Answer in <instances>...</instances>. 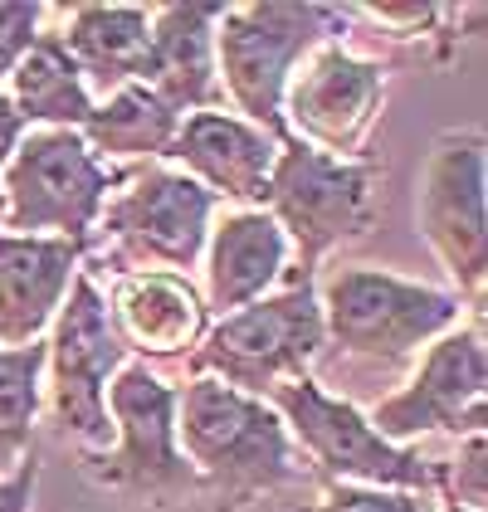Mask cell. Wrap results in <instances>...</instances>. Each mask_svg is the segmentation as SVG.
I'll use <instances>...</instances> for the list:
<instances>
[{"instance_id":"obj_17","label":"cell","mask_w":488,"mask_h":512,"mask_svg":"<svg viewBox=\"0 0 488 512\" xmlns=\"http://www.w3.org/2000/svg\"><path fill=\"white\" fill-rule=\"evenodd\" d=\"M108 322L127 352L176 361L201 347L210 313L181 274H122L108 303Z\"/></svg>"},{"instance_id":"obj_26","label":"cell","mask_w":488,"mask_h":512,"mask_svg":"<svg viewBox=\"0 0 488 512\" xmlns=\"http://www.w3.org/2000/svg\"><path fill=\"white\" fill-rule=\"evenodd\" d=\"M357 15L366 20H376V25H391V30H401V35H425L435 20H445V10L440 5H362Z\"/></svg>"},{"instance_id":"obj_21","label":"cell","mask_w":488,"mask_h":512,"mask_svg":"<svg viewBox=\"0 0 488 512\" xmlns=\"http://www.w3.org/2000/svg\"><path fill=\"white\" fill-rule=\"evenodd\" d=\"M176 127H181V113H171L152 88L127 83L103 103H93L79 137L93 157H166Z\"/></svg>"},{"instance_id":"obj_28","label":"cell","mask_w":488,"mask_h":512,"mask_svg":"<svg viewBox=\"0 0 488 512\" xmlns=\"http://www.w3.org/2000/svg\"><path fill=\"white\" fill-rule=\"evenodd\" d=\"M20 137H25V122L15 118L10 98L0 93V171H5V161H10V152L20 147Z\"/></svg>"},{"instance_id":"obj_6","label":"cell","mask_w":488,"mask_h":512,"mask_svg":"<svg viewBox=\"0 0 488 512\" xmlns=\"http://www.w3.org/2000/svg\"><path fill=\"white\" fill-rule=\"evenodd\" d=\"M0 176H5L0 235L74 239V244H88L103 200L118 186V176L83 147L79 132L59 127L20 137Z\"/></svg>"},{"instance_id":"obj_4","label":"cell","mask_w":488,"mask_h":512,"mask_svg":"<svg viewBox=\"0 0 488 512\" xmlns=\"http://www.w3.org/2000/svg\"><path fill=\"white\" fill-rule=\"evenodd\" d=\"M318 356H323L318 283L293 278L284 293L259 298L240 313L210 322L201 347L186 356V366H191V376H210L230 391L269 400V391L303 381Z\"/></svg>"},{"instance_id":"obj_15","label":"cell","mask_w":488,"mask_h":512,"mask_svg":"<svg viewBox=\"0 0 488 512\" xmlns=\"http://www.w3.org/2000/svg\"><path fill=\"white\" fill-rule=\"evenodd\" d=\"M166 157L181 161L186 176L201 181L215 200H240V205L264 210L279 142L235 113H191V118H181Z\"/></svg>"},{"instance_id":"obj_14","label":"cell","mask_w":488,"mask_h":512,"mask_svg":"<svg viewBox=\"0 0 488 512\" xmlns=\"http://www.w3.org/2000/svg\"><path fill=\"white\" fill-rule=\"evenodd\" d=\"M225 5H157L152 44L137 83L152 88L171 113H220L225 88L215 79V25Z\"/></svg>"},{"instance_id":"obj_3","label":"cell","mask_w":488,"mask_h":512,"mask_svg":"<svg viewBox=\"0 0 488 512\" xmlns=\"http://www.w3.org/2000/svg\"><path fill=\"white\" fill-rule=\"evenodd\" d=\"M108 420L113 449H79V469L122 498L171 508L201 493V478L176 444V386H166L147 361H122L108 381Z\"/></svg>"},{"instance_id":"obj_29","label":"cell","mask_w":488,"mask_h":512,"mask_svg":"<svg viewBox=\"0 0 488 512\" xmlns=\"http://www.w3.org/2000/svg\"><path fill=\"white\" fill-rule=\"evenodd\" d=\"M445 512H469V508H459V503H445Z\"/></svg>"},{"instance_id":"obj_7","label":"cell","mask_w":488,"mask_h":512,"mask_svg":"<svg viewBox=\"0 0 488 512\" xmlns=\"http://www.w3.org/2000/svg\"><path fill=\"white\" fill-rule=\"evenodd\" d=\"M264 210L298 249V283H313L318 264L337 244L371 230L376 166L371 161H332L303 147L298 137H288L269 171Z\"/></svg>"},{"instance_id":"obj_11","label":"cell","mask_w":488,"mask_h":512,"mask_svg":"<svg viewBox=\"0 0 488 512\" xmlns=\"http://www.w3.org/2000/svg\"><path fill=\"white\" fill-rule=\"evenodd\" d=\"M420 235L440 254L454 278V298L474 308V327H484V278H488V220H484V137L445 132L420 176Z\"/></svg>"},{"instance_id":"obj_20","label":"cell","mask_w":488,"mask_h":512,"mask_svg":"<svg viewBox=\"0 0 488 512\" xmlns=\"http://www.w3.org/2000/svg\"><path fill=\"white\" fill-rule=\"evenodd\" d=\"M5 98H10L15 118L25 127L44 122V127H59V132H79L88 113H93V93L83 88L79 69H74V59H69L59 35L35 40V49L15 64Z\"/></svg>"},{"instance_id":"obj_10","label":"cell","mask_w":488,"mask_h":512,"mask_svg":"<svg viewBox=\"0 0 488 512\" xmlns=\"http://www.w3.org/2000/svg\"><path fill=\"white\" fill-rule=\"evenodd\" d=\"M127 347L118 342L108 303L93 288V278L74 274L64 308L49 322V342H44V395H49V415L64 434H74L83 449H108L113 420H108V381L122 371Z\"/></svg>"},{"instance_id":"obj_12","label":"cell","mask_w":488,"mask_h":512,"mask_svg":"<svg viewBox=\"0 0 488 512\" xmlns=\"http://www.w3.org/2000/svg\"><path fill=\"white\" fill-rule=\"evenodd\" d=\"M488 356L484 327H454L440 342L425 347V361L415 366L396 395H381L366 415V425L386 444L410 449L420 434H484L488 425Z\"/></svg>"},{"instance_id":"obj_22","label":"cell","mask_w":488,"mask_h":512,"mask_svg":"<svg viewBox=\"0 0 488 512\" xmlns=\"http://www.w3.org/2000/svg\"><path fill=\"white\" fill-rule=\"evenodd\" d=\"M44 405V342L0 347V478L35 454V420Z\"/></svg>"},{"instance_id":"obj_19","label":"cell","mask_w":488,"mask_h":512,"mask_svg":"<svg viewBox=\"0 0 488 512\" xmlns=\"http://www.w3.org/2000/svg\"><path fill=\"white\" fill-rule=\"evenodd\" d=\"M83 88L118 93L137 83L152 44V10L142 5H74L69 25L59 30Z\"/></svg>"},{"instance_id":"obj_8","label":"cell","mask_w":488,"mask_h":512,"mask_svg":"<svg viewBox=\"0 0 488 512\" xmlns=\"http://www.w3.org/2000/svg\"><path fill=\"white\" fill-rule=\"evenodd\" d=\"M269 405L279 410L298 454H308V464L323 473L327 483L386 488V493H430L435 488L430 459L420 449L386 444L366 425V415L352 400L327 395L313 376L269 391Z\"/></svg>"},{"instance_id":"obj_5","label":"cell","mask_w":488,"mask_h":512,"mask_svg":"<svg viewBox=\"0 0 488 512\" xmlns=\"http://www.w3.org/2000/svg\"><path fill=\"white\" fill-rule=\"evenodd\" d=\"M337 10L327 5H230L215 25V79L235 98L240 118L288 142L284 88L303 54L327 44Z\"/></svg>"},{"instance_id":"obj_13","label":"cell","mask_w":488,"mask_h":512,"mask_svg":"<svg viewBox=\"0 0 488 512\" xmlns=\"http://www.w3.org/2000/svg\"><path fill=\"white\" fill-rule=\"evenodd\" d=\"M386 103V69L347 54L342 44H318L284 88L288 137L332 161H357Z\"/></svg>"},{"instance_id":"obj_18","label":"cell","mask_w":488,"mask_h":512,"mask_svg":"<svg viewBox=\"0 0 488 512\" xmlns=\"http://www.w3.org/2000/svg\"><path fill=\"white\" fill-rule=\"evenodd\" d=\"M288 264V239L269 210H235L205 239V313L230 317L269 298Z\"/></svg>"},{"instance_id":"obj_2","label":"cell","mask_w":488,"mask_h":512,"mask_svg":"<svg viewBox=\"0 0 488 512\" xmlns=\"http://www.w3.org/2000/svg\"><path fill=\"white\" fill-rule=\"evenodd\" d=\"M323 342L362 371H396L410 356L459 327V298L381 274V269H337L318 293Z\"/></svg>"},{"instance_id":"obj_25","label":"cell","mask_w":488,"mask_h":512,"mask_svg":"<svg viewBox=\"0 0 488 512\" xmlns=\"http://www.w3.org/2000/svg\"><path fill=\"white\" fill-rule=\"evenodd\" d=\"M44 15V5H0V79H10L15 64L35 49Z\"/></svg>"},{"instance_id":"obj_9","label":"cell","mask_w":488,"mask_h":512,"mask_svg":"<svg viewBox=\"0 0 488 512\" xmlns=\"http://www.w3.org/2000/svg\"><path fill=\"white\" fill-rule=\"evenodd\" d=\"M215 196L186 171L147 166L122 176V191L103 200L98 230L118 274H181L205 254Z\"/></svg>"},{"instance_id":"obj_27","label":"cell","mask_w":488,"mask_h":512,"mask_svg":"<svg viewBox=\"0 0 488 512\" xmlns=\"http://www.w3.org/2000/svg\"><path fill=\"white\" fill-rule=\"evenodd\" d=\"M35 483H40V464H35V454H30L10 478H0V512H30Z\"/></svg>"},{"instance_id":"obj_24","label":"cell","mask_w":488,"mask_h":512,"mask_svg":"<svg viewBox=\"0 0 488 512\" xmlns=\"http://www.w3.org/2000/svg\"><path fill=\"white\" fill-rule=\"evenodd\" d=\"M298 512H430L420 493H386V488H352V483H327L323 503H308Z\"/></svg>"},{"instance_id":"obj_16","label":"cell","mask_w":488,"mask_h":512,"mask_svg":"<svg viewBox=\"0 0 488 512\" xmlns=\"http://www.w3.org/2000/svg\"><path fill=\"white\" fill-rule=\"evenodd\" d=\"M83 249L74 239L0 235V347L40 342L83 269Z\"/></svg>"},{"instance_id":"obj_23","label":"cell","mask_w":488,"mask_h":512,"mask_svg":"<svg viewBox=\"0 0 488 512\" xmlns=\"http://www.w3.org/2000/svg\"><path fill=\"white\" fill-rule=\"evenodd\" d=\"M484 454H488L484 434H469L449 464H430V478H435V488H440L445 503H459V508H469V512H484V503H488Z\"/></svg>"},{"instance_id":"obj_1","label":"cell","mask_w":488,"mask_h":512,"mask_svg":"<svg viewBox=\"0 0 488 512\" xmlns=\"http://www.w3.org/2000/svg\"><path fill=\"white\" fill-rule=\"evenodd\" d=\"M176 444L201 478V493L220 508H249L303 478V454L279 410L210 376H191L176 391Z\"/></svg>"}]
</instances>
